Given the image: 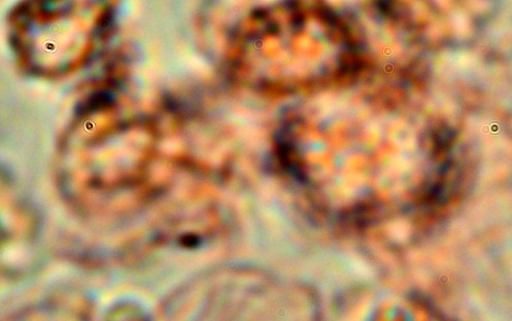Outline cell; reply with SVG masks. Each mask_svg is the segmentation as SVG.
Masks as SVG:
<instances>
[{
	"label": "cell",
	"mask_w": 512,
	"mask_h": 321,
	"mask_svg": "<svg viewBox=\"0 0 512 321\" xmlns=\"http://www.w3.org/2000/svg\"><path fill=\"white\" fill-rule=\"evenodd\" d=\"M360 45L330 8L289 0L251 13L231 32L225 68L235 83L259 92L323 91L356 79Z\"/></svg>",
	"instance_id": "1"
},
{
	"label": "cell",
	"mask_w": 512,
	"mask_h": 321,
	"mask_svg": "<svg viewBox=\"0 0 512 321\" xmlns=\"http://www.w3.org/2000/svg\"><path fill=\"white\" fill-rule=\"evenodd\" d=\"M161 131L108 92L83 102L60 140L57 175L79 207L99 208L124 196L144 197L158 158Z\"/></svg>",
	"instance_id": "2"
},
{
	"label": "cell",
	"mask_w": 512,
	"mask_h": 321,
	"mask_svg": "<svg viewBox=\"0 0 512 321\" xmlns=\"http://www.w3.org/2000/svg\"><path fill=\"white\" fill-rule=\"evenodd\" d=\"M116 13V0H21L8 16L9 46L26 73L64 77L100 53Z\"/></svg>",
	"instance_id": "3"
}]
</instances>
